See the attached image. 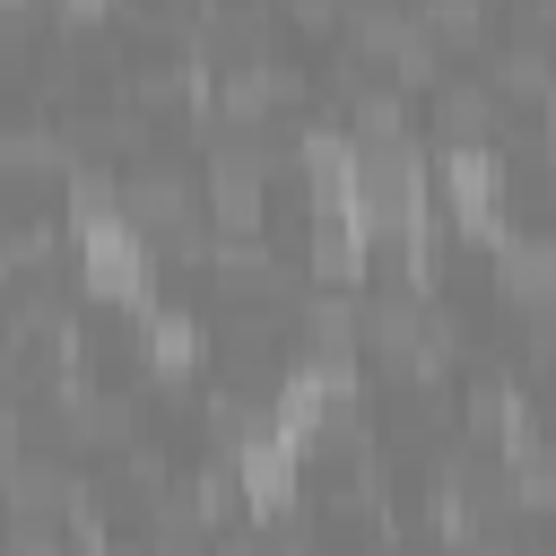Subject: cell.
I'll list each match as a JSON object with an SVG mask.
<instances>
[{
    "mask_svg": "<svg viewBox=\"0 0 556 556\" xmlns=\"http://www.w3.org/2000/svg\"><path fill=\"white\" fill-rule=\"evenodd\" d=\"M139 348H148V365L182 374V365H200V321H191L182 304H148V330H139Z\"/></svg>",
    "mask_w": 556,
    "mask_h": 556,
    "instance_id": "9",
    "label": "cell"
},
{
    "mask_svg": "<svg viewBox=\"0 0 556 556\" xmlns=\"http://www.w3.org/2000/svg\"><path fill=\"white\" fill-rule=\"evenodd\" d=\"M443 182L469 235H504V156L495 148H443Z\"/></svg>",
    "mask_w": 556,
    "mask_h": 556,
    "instance_id": "6",
    "label": "cell"
},
{
    "mask_svg": "<svg viewBox=\"0 0 556 556\" xmlns=\"http://www.w3.org/2000/svg\"><path fill=\"white\" fill-rule=\"evenodd\" d=\"M0 504H9V521H43V530H61V521L87 513V486H78L61 460H9V469H0Z\"/></svg>",
    "mask_w": 556,
    "mask_h": 556,
    "instance_id": "4",
    "label": "cell"
},
{
    "mask_svg": "<svg viewBox=\"0 0 556 556\" xmlns=\"http://www.w3.org/2000/svg\"><path fill=\"white\" fill-rule=\"evenodd\" d=\"M365 339H374L400 374H434L460 330H452V313H443L426 287H382V295L365 304Z\"/></svg>",
    "mask_w": 556,
    "mask_h": 556,
    "instance_id": "1",
    "label": "cell"
},
{
    "mask_svg": "<svg viewBox=\"0 0 556 556\" xmlns=\"http://www.w3.org/2000/svg\"><path fill=\"white\" fill-rule=\"evenodd\" d=\"M495 278L521 313L556 304V226H504L495 235Z\"/></svg>",
    "mask_w": 556,
    "mask_h": 556,
    "instance_id": "5",
    "label": "cell"
},
{
    "mask_svg": "<svg viewBox=\"0 0 556 556\" xmlns=\"http://www.w3.org/2000/svg\"><path fill=\"white\" fill-rule=\"evenodd\" d=\"M9 556H70V539L43 530V521H17V530H9Z\"/></svg>",
    "mask_w": 556,
    "mask_h": 556,
    "instance_id": "10",
    "label": "cell"
},
{
    "mask_svg": "<svg viewBox=\"0 0 556 556\" xmlns=\"http://www.w3.org/2000/svg\"><path fill=\"white\" fill-rule=\"evenodd\" d=\"M304 339H313V356L348 365L356 339H365V304H356L348 287H313V295H304Z\"/></svg>",
    "mask_w": 556,
    "mask_h": 556,
    "instance_id": "8",
    "label": "cell"
},
{
    "mask_svg": "<svg viewBox=\"0 0 556 556\" xmlns=\"http://www.w3.org/2000/svg\"><path fill=\"white\" fill-rule=\"evenodd\" d=\"M122 217L156 243H174V252H200L208 261V235H200V182L182 174V165H130L122 174Z\"/></svg>",
    "mask_w": 556,
    "mask_h": 556,
    "instance_id": "2",
    "label": "cell"
},
{
    "mask_svg": "<svg viewBox=\"0 0 556 556\" xmlns=\"http://www.w3.org/2000/svg\"><path fill=\"white\" fill-rule=\"evenodd\" d=\"M495 122H504V96L486 87V78H443L434 87V130L452 139V148H495Z\"/></svg>",
    "mask_w": 556,
    "mask_h": 556,
    "instance_id": "7",
    "label": "cell"
},
{
    "mask_svg": "<svg viewBox=\"0 0 556 556\" xmlns=\"http://www.w3.org/2000/svg\"><path fill=\"white\" fill-rule=\"evenodd\" d=\"M78 261H87V278H96V287H113V295H130V304L148 313V295H156V243H148L122 208L78 226Z\"/></svg>",
    "mask_w": 556,
    "mask_h": 556,
    "instance_id": "3",
    "label": "cell"
},
{
    "mask_svg": "<svg viewBox=\"0 0 556 556\" xmlns=\"http://www.w3.org/2000/svg\"><path fill=\"white\" fill-rule=\"evenodd\" d=\"M78 556H139V547H104V539H96V547H78Z\"/></svg>",
    "mask_w": 556,
    "mask_h": 556,
    "instance_id": "11",
    "label": "cell"
}]
</instances>
